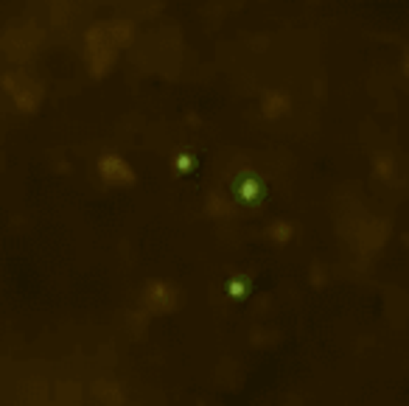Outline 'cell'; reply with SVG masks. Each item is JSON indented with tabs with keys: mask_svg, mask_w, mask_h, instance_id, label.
I'll use <instances>...</instances> for the list:
<instances>
[{
	"mask_svg": "<svg viewBox=\"0 0 409 406\" xmlns=\"http://www.w3.org/2000/svg\"><path fill=\"white\" fill-rule=\"evenodd\" d=\"M179 168H185V171H188V168H191V157H179Z\"/></svg>",
	"mask_w": 409,
	"mask_h": 406,
	"instance_id": "5",
	"label": "cell"
},
{
	"mask_svg": "<svg viewBox=\"0 0 409 406\" xmlns=\"http://www.w3.org/2000/svg\"><path fill=\"white\" fill-rule=\"evenodd\" d=\"M101 174H104V179L107 182H112V185H129L132 182V171L126 168V162L118 160V157H112V155H107L104 160H101Z\"/></svg>",
	"mask_w": 409,
	"mask_h": 406,
	"instance_id": "1",
	"label": "cell"
},
{
	"mask_svg": "<svg viewBox=\"0 0 409 406\" xmlns=\"http://www.w3.org/2000/svg\"><path fill=\"white\" fill-rule=\"evenodd\" d=\"M269 236H272V239H278V241H286V239H289V227H286V225H280L278 230L272 227V230H269Z\"/></svg>",
	"mask_w": 409,
	"mask_h": 406,
	"instance_id": "4",
	"label": "cell"
},
{
	"mask_svg": "<svg viewBox=\"0 0 409 406\" xmlns=\"http://www.w3.org/2000/svg\"><path fill=\"white\" fill-rule=\"evenodd\" d=\"M263 196V185L255 179V174H244V179L239 182V199L244 205H258Z\"/></svg>",
	"mask_w": 409,
	"mask_h": 406,
	"instance_id": "2",
	"label": "cell"
},
{
	"mask_svg": "<svg viewBox=\"0 0 409 406\" xmlns=\"http://www.w3.org/2000/svg\"><path fill=\"white\" fill-rule=\"evenodd\" d=\"M227 294H230V297H244L247 294V280H242V277L227 280Z\"/></svg>",
	"mask_w": 409,
	"mask_h": 406,
	"instance_id": "3",
	"label": "cell"
}]
</instances>
